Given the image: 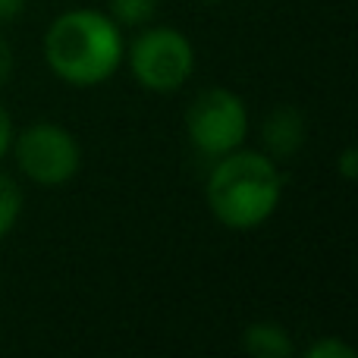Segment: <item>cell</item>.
I'll list each match as a JSON object with an SVG mask.
<instances>
[{"mask_svg":"<svg viewBox=\"0 0 358 358\" xmlns=\"http://www.w3.org/2000/svg\"><path fill=\"white\" fill-rule=\"evenodd\" d=\"M126 57L123 29L101 10H66L48 25L44 60L50 73L76 88H94L120 69Z\"/></svg>","mask_w":358,"mask_h":358,"instance_id":"6da1fadb","label":"cell"},{"mask_svg":"<svg viewBox=\"0 0 358 358\" xmlns=\"http://www.w3.org/2000/svg\"><path fill=\"white\" fill-rule=\"evenodd\" d=\"M208 208L223 227L255 229L271 220L283 198V176L271 155L229 151L217 157L208 176Z\"/></svg>","mask_w":358,"mask_h":358,"instance_id":"7a4b0ae2","label":"cell"},{"mask_svg":"<svg viewBox=\"0 0 358 358\" xmlns=\"http://www.w3.org/2000/svg\"><path fill=\"white\" fill-rule=\"evenodd\" d=\"M123 60H129L132 76L142 88L170 94L189 82L195 69V50L189 38L173 25H142V31L126 48Z\"/></svg>","mask_w":358,"mask_h":358,"instance_id":"3957f363","label":"cell"},{"mask_svg":"<svg viewBox=\"0 0 358 358\" xmlns=\"http://www.w3.org/2000/svg\"><path fill=\"white\" fill-rule=\"evenodd\" d=\"M185 132H189L192 148L210 161L242 148L248 136L245 101L220 85L204 88L185 110Z\"/></svg>","mask_w":358,"mask_h":358,"instance_id":"277c9868","label":"cell"},{"mask_svg":"<svg viewBox=\"0 0 358 358\" xmlns=\"http://www.w3.org/2000/svg\"><path fill=\"white\" fill-rule=\"evenodd\" d=\"M13 155L25 179L41 189L66 185L82 167V148L76 136L60 123H31L13 136Z\"/></svg>","mask_w":358,"mask_h":358,"instance_id":"5b68a950","label":"cell"},{"mask_svg":"<svg viewBox=\"0 0 358 358\" xmlns=\"http://www.w3.org/2000/svg\"><path fill=\"white\" fill-rule=\"evenodd\" d=\"M261 138H264V148L273 161H283V157H292L302 151L305 138H308V126H305L302 110L296 107H273L264 117V126H261Z\"/></svg>","mask_w":358,"mask_h":358,"instance_id":"8992f818","label":"cell"},{"mask_svg":"<svg viewBox=\"0 0 358 358\" xmlns=\"http://www.w3.org/2000/svg\"><path fill=\"white\" fill-rule=\"evenodd\" d=\"M242 349L258 358H289L296 352L292 340H289V330L280 327V324H271V321L248 324L245 334H242Z\"/></svg>","mask_w":358,"mask_h":358,"instance_id":"52a82bcc","label":"cell"},{"mask_svg":"<svg viewBox=\"0 0 358 358\" xmlns=\"http://www.w3.org/2000/svg\"><path fill=\"white\" fill-rule=\"evenodd\" d=\"M157 0H110V13L107 16L120 25V29H142L155 19Z\"/></svg>","mask_w":358,"mask_h":358,"instance_id":"ba28073f","label":"cell"},{"mask_svg":"<svg viewBox=\"0 0 358 358\" xmlns=\"http://www.w3.org/2000/svg\"><path fill=\"white\" fill-rule=\"evenodd\" d=\"M19 214H22V189L13 182V176L0 173V239L13 233Z\"/></svg>","mask_w":358,"mask_h":358,"instance_id":"9c48e42d","label":"cell"},{"mask_svg":"<svg viewBox=\"0 0 358 358\" xmlns=\"http://www.w3.org/2000/svg\"><path fill=\"white\" fill-rule=\"evenodd\" d=\"M311 358H355V352L340 340H317L315 346H308Z\"/></svg>","mask_w":358,"mask_h":358,"instance_id":"30bf717a","label":"cell"},{"mask_svg":"<svg viewBox=\"0 0 358 358\" xmlns=\"http://www.w3.org/2000/svg\"><path fill=\"white\" fill-rule=\"evenodd\" d=\"M13 136H16V129H13V117L6 113V107L0 104V161H3V157L10 155V148H13Z\"/></svg>","mask_w":358,"mask_h":358,"instance_id":"8fae6325","label":"cell"},{"mask_svg":"<svg viewBox=\"0 0 358 358\" xmlns=\"http://www.w3.org/2000/svg\"><path fill=\"white\" fill-rule=\"evenodd\" d=\"M10 76H13V48H10V41L0 35V88L10 82Z\"/></svg>","mask_w":358,"mask_h":358,"instance_id":"7c38bea8","label":"cell"},{"mask_svg":"<svg viewBox=\"0 0 358 358\" xmlns=\"http://www.w3.org/2000/svg\"><path fill=\"white\" fill-rule=\"evenodd\" d=\"M25 10V0H0V25L13 22V19H19Z\"/></svg>","mask_w":358,"mask_h":358,"instance_id":"4fadbf2b","label":"cell"},{"mask_svg":"<svg viewBox=\"0 0 358 358\" xmlns=\"http://www.w3.org/2000/svg\"><path fill=\"white\" fill-rule=\"evenodd\" d=\"M340 167H343V176H346V179L355 176V148H346V151H343Z\"/></svg>","mask_w":358,"mask_h":358,"instance_id":"5bb4252c","label":"cell"},{"mask_svg":"<svg viewBox=\"0 0 358 358\" xmlns=\"http://www.w3.org/2000/svg\"><path fill=\"white\" fill-rule=\"evenodd\" d=\"M201 3H220V0H201Z\"/></svg>","mask_w":358,"mask_h":358,"instance_id":"9a60e30c","label":"cell"}]
</instances>
